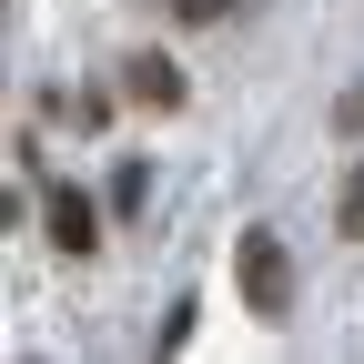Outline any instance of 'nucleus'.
Returning a JSON list of instances; mask_svg holds the SVG:
<instances>
[{"mask_svg": "<svg viewBox=\"0 0 364 364\" xmlns=\"http://www.w3.org/2000/svg\"><path fill=\"white\" fill-rule=\"evenodd\" d=\"M112 112V91H51V122H71V132H91Z\"/></svg>", "mask_w": 364, "mask_h": 364, "instance_id": "39448f33", "label": "nucleus"}, {"mask_svg": "<svg viewBox=\"0 0 364 364\" xmlns=\"http://www.w3.org/2000/svg\"><path fill=\"white\" fill-rule=\"evenodd\" d=\"M172 11H182V21H233L243 0H172Z\"/></svg>", "mask_w": 364, "mask_h": 364, "instance_id": "1a4fd4ad", "label": "nucleus"}, {"mask_svg": "<svg viewBox=\"0 0 364 364\" xmlns=\"http://www.w3.org/2000/svg\"><path fill=\"white\" fill-rule=\"evenodd\" d=\"M334 233H344V243H364V152L344 162V193H334Z\"/></svg>", "mask_w": 364, "mask_h": 364, "instance_id": "20e7f679", "label": "nucleus"}, {"mask_svg": "<svg viewBox=\"0 0 364 364\" xmlns=\"http://www.w3.org/2000/svg\"><path fill=\"white\" fill-rule=\"evenodd\" d=\"M233 284H243V314L284 324V314H294V253H284V233L243 223V233H233Z\"/></svg>", "mask_w": 364, "mask_h": 364, "instance_id": "f257e3e1", "label": "nucleus"}, {"mask_svg": "<svg viewBox=\"0 0 364 364\" xmlns=\"http://www.w3.org/2000/svg\"><path fill=\"white\" fill-rule=\"evenodd\" d=\"M41 223H51L61 253H91V243H102V203H91L81 182H41Z\"/></svg>", "mask_w": 364, "mask_h": 364, "instance_id": "f03ea898", "label": "nucleus"}, {"mask_svg": "<svg viewBox=\"0 0 364 364\" xmlns=\"http://www.w3.org/2000/svg\"><path fill=\"white\" fill-rule=\"evenodd\" d=\"M182 344H193V304H172V314H162V334H152V354H182Z\"/></svg>", "mask_w": 364, "mask_h": 364, "instance_id": "6e6552de", "label": "nucleus"}, {"mask_svg": "<svg viewBox=\"0 0 364 364\" xmlns=\"http://www.w3.org/2000/svg\"><path fill=\"white\" fill-rule=\"evenodd\" d=\"M122 91H132V102H142V112H182V71H172L162 51H142V61H122Z\"/></svg>", "mask_w": 364, "mask_h": 364, "instance_id": "7ed1b4c3", "label": "nucleus"}, {"mask_svg": "<svg viewBox=\"0 0 364 364\" xmlns=\"http://www.w3.org/2000/svg\"><path fill=\"white\" fill-rule=\"evenodd\" d=\"M334 132H344V142H364V81L334 91Z\"/></svg>", "mask_w": 364, "mask_h": 364, "instance_id": "0eeeda50", "label": "nucleus"}, {"mask_svg": "<svg viewBox=\"0 0 364 364\" xmlns=\"http://www.w3.org/2000/svg\"><path fill=\"white\" fill-rule=\"evenodd\" d=\"M142 193H152V172H142V162H122V172H112V213H142Z\"/></svg>", "mask_w": 364, "mask_h": 364, "instance_id": "423d86ee", "label": "nucleus"}]
</instances>
